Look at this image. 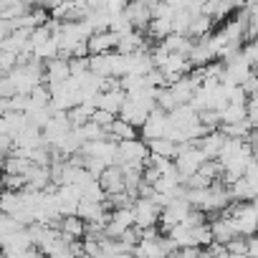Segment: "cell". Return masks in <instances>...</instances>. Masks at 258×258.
Here are the masks:
<instances>
[{
	"instance_id": "obj_1",
	"label": "cell",
	"mask_w": 258,
	"mask_h": 258,
	"mask_svg": "<svg viewBox=\"0 0 258 258\" xmlns=\"http://www.w3.org/2000/svg\"><path fill=\"white\" fill-rule=\"evenodd\" d=\"M203 162H208L205 155H203L198 147H192V145H180V147H177V155H175V160H172L175 172L180 175L182 182H185L187 177H192V175L200 170Z\"/></svg>"
},
{
	"instance_id": "obj_2",
	"label": "cell",
	"mask_w": 258,
	"mask_h": 258,
	"mask_svg": "<svg viewBox=\"0 0 258 258\" xmlns=\"http://www.w3.org/2000/svg\"><path fill=\"white\" fill-rule=\"evenodd\" d=\"M147 157H150V150L140 137L129 140V142H116V167H121V165L145 167Z\"/></svg>"
},
{
	"instance_id": "obj_3",
	"label": "cell",
	"mask_w": 258,
	"mask_h": 258,
	"mask_svg": "<svg viewBox=\"0 0 258 258\" xmlns=\"http://www.w3.org/2000/svg\"><path fill=\"white\" fill-rule=\"evenodd\" d=\"M132 215H135V228L145 230V228H157V218H160V208L152 200L137 198L132 203Z\"/></svg>"
},
{
	"instance_id": "obj_4",
	"label": "cell",
	"mask_w": 258,
	"mask_h": 258,
	"mask_svg": "<svg viewBox=\"0 0 258 258\" xmlns=\"http://www.w3.org/2000/svg\"><path fill=\"white\" fill-rule=\"evenodd\" d=\"M165 129H167V114L160 111V109H152L145 119V124L137 129V135L142 142H152V140H160L165 137Z\"/></svg>"
},
{
	"instance_id": "obj_5",
	"label": "cell",
	"mask_w": 258,
	"mask_h": 258,
	"mask_svg": "<svg viewBox=\"0 0 258 258\" xmlns=\"http://www.w3.org/2000/svg\"><path fill=\"white\" fill-rule=\"evenodd\" d=\"M79 155H84V157H94V160L104 162L106 167H111V165H116V142H114V140L89 142V145H84V147H81V152H79Z\"/></svg>"
},
{
	"instance_id": "obj_6",
	"label": "cell",
	"mask_w": 258,
	"mask_h": 258,
	"mask_svg": "<svg viewBox=\"0 0 258 258\" xmlns=\"http://www.w3.org/2000/svg\"><path fill=\"white\" fill-rule=\"evenodd\" d=\"M31 248H33V243H31V235H28L26 228H21V230H16V233H11L0 240V250L6 253V258H21Z\"/></svg>"
},
{
	"instance_id": "obj_7",
	"label": "cell",
	"mask_w": 258,
	"mask_h": 258,
	"mask_svg": "<svg viewBox=\"0 0 258 258\" xmlns=\"http://www.w3.org/2000/svg\"><path fill=\"white\" fill-rule=\"evenodd\" d=\"M240 6H243V3H228V0H210V3H203L200 16H203V18H208V21L215 26L218 21H228V18L233 16V11H240Z\"/></svg>"
},
{
	"instance_id": "obj_8",
	"label": "cell",
	"mask_w": 258,
	"mask_h": 258,
	"mask_svg": "<svg viewBox=\"0 0 258 258\" xmlns=\"http://www.w3.org/2000/svg\"><path fill=\"white\" fill-rule=\"evenodd\" d=\"M124 18L129 21V26H132L135 31L145 33L150 21H152V13H150V3H142V0H137V3H126L124 8Z\"/></svg>"
},
{
	"instance_id": "obj_9",
	"label": "cell",
	"mask_w": 258,
	"mask_h": 258,
	"mask_svg": "<svg viewBox=\"0 0 258 258\" xmlns=\"http://www.w3.org/2000/svg\"><path fill=\"white\" fill-rule=\"evenodd\" d=\"M96 182H99V187H101V192H104L106 198L124 192V177H121V167H116V165L106 167V170L99 175V180H96Z\"/></svg>"
},
{
	"instance_id": "obj_10",
	"label": "cell",
	"mask_w": 258,
	"mask_h": 258,
	"mask_svg": "<svg viewBox=\"0 0 258 258\" xmlns=\"http://www.w3.org/2000/svg\"><path fill=\"white\" fill-rule=\"evenodd\" d=\"M66 79H69V63L63 58H53V61H46L43 63V84L48 89L61 86Z\"/></svg>"
},
{
	"instance_id": "obj_11",
	"label": "cell",
	"mask_w": 258,
	"mask_h": 258,
	"mask_svg": "<svg viewBox=\"0 0 258 258\" xmlns=\"http://www.w3.org/2000/svg\"><path fill=\"white\" fill-rule=\"evenodd\" d=\"M114 48H116V36L109 33V31L94 33L86 41V53L89 56H106V53H114Z\"/></svg>"
},
{
	"instance_id": "obj_12",
	"label": "cell",
	"mask_w": 258,
	"mask_h": 258,
	"mask_svg": "<svg viewBox=\"0 0 258 258\" xmlns=\"http://www.w3.org/2000/svg\"><path fill=\"white\" fill-rule=\"evenodd\" d=\"M147 114H150V109H145L142 104H137V101H132V99H126V101H124V106L119 109L116 119H121V121H126L129 126L140 129V126L145 124Z\"/></svg>"
},
{
	"instance_id": "obj_13",
	"label": "cell",
	"mask_w": 258,
	"mask_h": 258,
	"mask_svg": "<svg viewBox=\"0 0 258 258\" xmlns=\"http://www.w3.org/2000/svg\"><path fill=\"white\" fill-rule=\"evenodd\" d=\"M58 235L66 240V243H74V240H81L86 235V223L79 220L76 215H69V218H61L58 225H56Z\"/></svg>"
},
{
	"instance_id": "obj_14",
	"label": "cell",
	"mask_w": 258,
	"mask_h": 258,
	"mask_svg": "<svg viewBox=\"0 0 258 258\" xmlns=\"http://www.w3.org/2000/svg\"><path fill=\"white\" fill-rule=\"evenodd\" d=\"M124 101H126V94H124L121 89H111V91H101V94L96 96L94 106L116 116V114H119V109L124 106Z\"/></svg>"
},
{
	"instance_id": "obj_15",
	"label": "cell",
	"mask_w": 258,
	"mask_h": 258,
	"mask_svg": "<svg viewBox=\"0 0 258 258\" xmlns=\"http://www.w3.org/2000/svg\"><path fill=\"white\" fill-rule=\"evenodd\" d=\"M28 36H31V31H11L3 41H0V51L13 53V56L23 53L28 48Z\"/></svg>"
},
{
	"instance_id": "obj_16",
	"label": "cell",
	"mask_w": 258,
	"mask_h": 258,
	"mask_svg": "<svg viewBox=\"0 0 258 258\" xmlns=\"http://www.w3.org/2000/svg\"><path fill=\"white\" fill-rule=\"evenodd\" d=\"M223 145H225V137H223L220 132H210V135L200 137L198 142H192V147H198V150L205 155V160H215Z\"/></svg>"
},
{
	"instance_id": "obj_17",
	"label": "cell",
	"mask_w": 258,
	"mask_h": 258,
	"mask_svg": "<svg viewBox=\"0 0 258 258\" xmlns=\"http://www.w3.org/2000/svg\"><path fill=\"white\" fill-rule=\"evenodd\" d=\"M255 192H258V187H253V185L245 182L243 177H238L233 185H228L230 203H253V200H255Z\"/></svg>"
},
{
	"instance_id": "obj_18",
	"label": "cell",
	"mask_w": 258,
	"mask_h": 258,
	"mask_svg": "<svg viewBox=\"0 0 258 258\" xmlns=\"http://www.w3.org/2000/svg\"><path fill=\"white\" fill-rule=\"evenodd\" d=\"M28 11H31V6L21 3V0H0V21H6V23L18 21Z\"/></svg>"
},
{
	"instance_id": "obj_19",
	"label": "cell",
	"mask_w": 258,
	"mask_h": 258,
	"mask_svg": "<svg viewBox=\"0 0 258 258\" xmlns=\"http://www.w3.org/2000/svg\"><path fill=\"white\" fill-rule=\"evenodd\" d=\"M94 104H76V106H71L69 111H66V121L71 124V129H79V126H84L86 121H91V114H94Z\"/></svg>"
},
{
	"instance_id": "obj_20",
	"label": "cell",
	"mask_w": 258,
	"mask_h": 258,
	"mask_svg": "<svg viewBox=\"0 0 258 258\" xmlns=\"http://www.w3.org/2000/svg\"><path fill=\"white\" fill-rule=\"evenodd\" d=\"M198 91V86L187 79V76H182L177 84H172L170 86V94H172V99H175V104L180 106V104H190V99H192V94Z\"/></svg>"
},
{
	"instance_id": "obj_21",
	"label": "cell",
	"mask_w": 258,
	"mask_h": 258,
	"mask_svg": "<svg viewBox=\"0 0 258 258\" xmlns=\"http://www.w3.org/2000/svg\"><path fill=\"white\" fill-rule=\"evenodd\" d=\"M145 145H147L150 155H155V157H162V160H175V155H177V147H180V145H175V142H170V140H165V137H160V140H152V142H145Z\"/></svg>"
},
{
	"instance_id": "obj_22",
	"label": "cell",
	"mask_w": 258,
	"mask_h": 258,
	"mask_svg": "<svg viewBox=\"0 0 258 258\" xmlns=\"http://www.w3.org/2000/svg\"><path fill=\"white\" fill-rule=\"evenodd\" d=\"M109 140L114 142H129V140H137V129L135 126H129L126 121L121 119H114L111 126H109Z\"/></svg>"
},
{
	"instance_id": "obj_23",
	"label": "cell",
	"mask_w": 258,
	"mask_h": 258,
	"mask_svg": "<svg viewBox=\"0 0 258 258\" xmlns=\"http://www.w3.org/2000/svg\"><path fill=\"white\" fill-rule=\"evenodd\" d=\"M51 104V89L46 84H38L31 94H28V104H26V111H33V109H46Z\"/></svg>"
},
{
	"instance_id": "obj_24",
	"label": "cell",
	"mask_w": 258,
	"mask_h": 258,
	"mask_svg": "<svg viewBox=\"0 0 258 258\" xmlns=\"http://www.w3.org/2000/svg\"><path fill=\"white\" fill-rule=\"evenodd\" d=\"M218 116H220V126L240 124V121H245V106L243 104H228L223 111H218Z\"/></svg>"
},
{
	"instance_id": "obj_25",
	"label": "cell",
	"mask_w": 258,
	"mask_h": 258,
	"mask_svg": "<svg viewBox=\"0 0 258 258\" xmlns=\"http://www.w3.org/2000/svg\"><path fill=\"white\" fill-rule=\"evenodd\" d=\"M0 167H3V175H23V177H26V172L31 170V162H28V160H21V157L8 155Z\"/></svg>"
},
{
	"instance_id": "obj_26",
	"label": "cell",
	"mask_w": 258,
	"mask_h": 258,
	"mask_svg": "<svg viewBox=\"0 0 258 258\" xmlns=\"http://www.w3.org/2000/svg\"><path fill=\"white\" fill-rule=\"evenodd\" d=\"M190 235H192V245H195V248H208V245L213 243V233H210V225H208V223L192 228Z\"/></svg>"
},
{
	"instance_id": "obj_27",
	"label": "cell",
	"mask_w": 258,
	"mask_h": 258,
	"mask_svg": "<svg viewBox=\"0 0 258 258\" xmlns=\"http://www.w3.org/2000/svg\"><path fill=\"white\" fill-rule=\"evenodd\" d=\"M79 192H81V200H91V203H104L106 200V195L101 192V187H99L96 180H89Z\"/></svg>"
},
{
	"instance_id": "obj_28",
	"label": "cell",
	"mask_w": 258,
	"mask_h": 258,
	"mask_svg": "<svg viewBox=\"0 0 258 258\" xmlns=\"http://www.w3.org/2000/svg\"><path fill=\"white\" fill-rule=\"evenodd\" d=\"M0 185H3V190H8V192H23L28 187V182H26L23 175H3Z\"/></svg>"
},
{
	"instance_id": "obj_29",
	"label": "cell",
	"mask_w": 258,
	"mask_h": 258,
	"mask_svg": "<svg viewBox=\"0 0 258 258\" xmlns=\"http://www.w3.org/2000/svg\"><path fill=\"white\" fill-rule=\"evenodd\" d=\"M240 58L253 69L255 66V58H258V46H255V41H245L243 46H240Z\"/></svg>"
},
{
	"instance_id": "obj_30",
	"label": "cell",
	"mask_w": 258,
	"mask_h": 258,
	"mask_svg": "<svg viewBox=\"0 0 258 258\" xmlns=\"http://www.w3.org/2000/svg\"><path fill=\"white\" fill-rule=\"evenodd\" d=\"M114 119H116L114 114H109V111H101V109H94V114H91V121H94L96 126L106 129V132H109V126H111V121H114Z\"/></svg>"
},
{
	"instance_id": "obj_31",
	"label": "cell",
	"mask_w": 258,
	"mask_h": 258,
	"mask_svg": "<svg viewBox=\"0 0 258 258\" xmlns=\"http://www.w3.org/2000/svg\"><path fill=\"white\" fill-rule=\"evenodd\" d=\"M203 223H208V215L205 213H200V210H190L187 215H185V220H182V225L185 228H198V225H203Z\"/></svg>"
},
{
	"instance_id": "obj_32",
	"label": "cell",
	"mask_w": 258,
	"mask_h": 258,
	"mask_svg": "<svg viewBox=\"0 0 258 258\" xmlns=\"http://www.w3.org/2000/svg\"><path fill=\"white\" fill-rule=\"evenodd\" d=\"M16 66H18V58L13 53H3V51H0V74H11Z\"/></svg>"
},
{
	"instance_id": "obj_33",
	"label": "cell",
	"mask_w": 258,
	"mask_h": 258,
	"mask_svg": "<svg viewBox=\"0 0 258 258\" xmlns=\"http://www.w3.org/2000/svg\"><path fill=\"white\" fill-rule=\"evenodd\" d=\"M225 250L228 253H235V255H245V238H233L230 243H225Z\"/></svg>"
},
{
	"instance_id": "obj_34",
	"label": "cell",
	"mask_w": 258,
	"mask_h": 258,
	"mask_svg": "<svg viewBox=\"0 0 258 258\" xmlns=\"http://www.w3.org/2000/svg\"><path fill=\"white\" fill-rule=\"evenodd\" d=\"M255 84H258V79H255V71L240 84V89H243V94L245 96H255Z\"/></svg>"
},
{
	"instance_id": "obj_35",
	"label": "cell",
	"mask_w": 258,
	"mask_h": 258,
	"mask_svg": "<svg viewBox=\"0 0 258 258\" xmlns=\"http://www.w3.org/2000/svg\"><path fill=\"white\" fill-rule=\"evenodd\" d=\"M245 255L248 258H258V240H255V235L245 238Z\"/></svg>"
},
{
	"instance_id": "obj_36",
	"label": "cell",
	"mask_w": 258,
	"mask_h": 258,
	"mask_svg": "<svg viewBox=\"0 0 258 258\" xmlns=\"http://www.w3.org/2000/svg\"><path fill=\"white\" fill-rule=\"evenodd\" d=\"M0 258H6V253H3V250H0Z\"/></svg>"
}]
</instances>
